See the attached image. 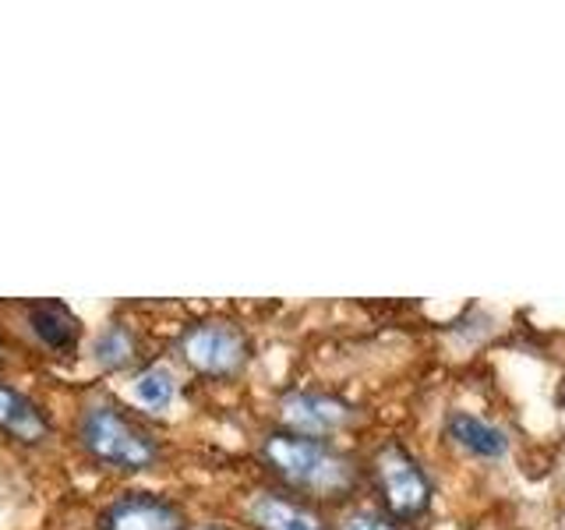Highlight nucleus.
Returning a JSON list of instances; mask_svg holds the SVG:
<instances>
[{"mask_svg":"<svg viewBox=\"0 0 565 530\" xmlns=\"http://www.w3.org/2000/svg\"><path fill=\"white\" fill-rule=\"evenodd\" d=\"M262 459L282 485L297 491V499L335 502L358 488V464L329 438L279 428L262 438Z\"/></svg>","mask_w":565,"mask_h":530,"instance_id":"nucleus-1","label":"nucleus"},{"mask_svg":"<svg viewBox=\"0 0 565 530\" xmlns=\"http://www.w3.org/2000/svg\"><path fill=\"white\" fill-rule=\"evenodd\" d=\"M82 449L106 467L149 470L159 459V438L114 403H88L78 417Z\"/></svg>","mask_w":565,"mask_h":530,"instance_id":"nucleus-2","label":"nucleus"},{"mask_svg":"<svg viewBox=\"0 0 565 530\" xmlns=\"http://www.w3.org/2000/svg\"><path fill=\"white\" fill-rule=\"evenodd\" d=\"M371 485L379 491L385 517H393L396 523H414L428 517L435 502L431 474L399 442H385L382 449H375V456H371Z\"/></svg>","mask_w":565,"mask_h":530,"instance_id":"nucleus-3","label":"nucleus"},{"mask_svg":"<svg viewBox=\"0 0 565 530\" xmlns=\"http://www.w3.org/2000/svg\"><path fill=\"white\" fill-rule=\"evenodd\" d=\"M177 350L191 371L205 379H234L252 361V340L241 326L223 322V318H205L181 332Z\"/></svg>","mask_w":565,"mask_h":530,"instance_id":"nucleus-4","label":"nucleus"},{"mask_svg":"<svg viewBox=\"0 0 565 530\" xmlns=\"http://www.w3.org/2000/svg\"><path fill=\"white\" fill-rule=\"evenodd\" d=\"M358 417L353 403H347L335 393H318V389H294L279 400V421L287 432L311 435V438H332L343 428H350V421Z\"/></svg>","mask_w":565,"mask_h":530,"instance_id":"nucleus-5","label":"nucleus"},{"mask_svg":"<svg viewBox=\"0 0 565 530\" xmlns=\"http://www.w3.org/2000/svg\"><path fill=\"white\" fill-rule=\"evenodd\" d=\"M99 530H188V517L163 495L135 491L103 512Z\"/></svg>","mask_w":565,"mask_h":530,"instance_id":"nucleus-6","label":"nucleus"},{"mask_svg":"<svg viewBox=\"0 0 565 530\" xmlns=\"http://www.w3.org/2000/svg\"><path fill=\"white\" fill-rule=\"evenodd\" d=\"M441 428H446V438L459 453L484 459V464H499V459L509 456V446H512L505 428H499L494 421H488L481 414H470V411H449Z\"/></svg>","mask_w":565,"mask_h":530,"instance_id":"nucleus-7","label":"nucleus"},{"mask_svg":"<svg viewBox=\"0 0 565 530\" xmlns=\"http://www.w3.org/2000/svg\"><path fill=\"white\" fill-rule=\"evenodd\" d=\"M247 520L255 530H335L318 517L315 506L287 491H258L247 502Z\"/></svg>","mask_w":565,"mask_h":530,"instance_id":"nucleus-8","label":"nucleus"},{"mask_svg":"<svg viewBox=\"0 0 565 530\" xmlns=\"http://www.w3.org/2000/svg\"><path fill=\"white\" fill-rule=\"evenodd\" d=\"M0 432L11 435L14 442H25V446H40V442L50 438V417L22 389L0 382Z\"/></svg>","mask_w":565,"mask_h":530,"instance_id":"nucleus-9","label":"nucleus"},{"mask_svg":"<svg viewBox=\"0 0 565 530\" xmlns=\"http://www.w3.org/2000/svg\"><path fill=\"white\" fill-rule=\"evenodd\" d=\"M29 329L43 347L57 353L75 350L82 340V322L61 300H35V305H29Z\"/></svg>","mask_w":565,"mask_h":530,"instance_id":"nucleus-10","label":"nucleus"},{"mask_svg":"<svg viewBox=\"0 0 565 530\" xmlns=\"http://www.w3.org/2000/svg\"><path fill=\"white\" fill-rule=\"evenodd\" d=\"M93 358L103 368H128L138 358V340L124 322H110L93 340Z\"/></svg>","mask_w":565,"mask_h":530,"instance_id":"nucleus-11","label":"nucleus"},{"mask_svg":"<svg viewBox=\"0 0 565 530\" xmlns=\"http://www.w3.org/2000/svg\"><path fill=\"white\" fill-rule=\"evenodd\" d=\"M135 396L141 406H149V411H167L177 396V382L167 368H149L135 379Z\"/></svg>","mask_w":565,"mask_h":530,"instance_id":"nucleus-12","label":"nucleus"},{"mask_svg":"<svg viewBox=\"0 0 565 530\" xmlns=\"http://www.w3.org/2000/svg\"><path fill=\"white\" fill-rule=\"evenodd\" d=\"M335 530H403L393 517H385V512H371V509H358L343 517V523Z\"/></svg>","mask_w":565,"mask_h":530,"instance_id":"nucleus-13","label":"nucleus"},{"mask_svg":"<svg viewBox=\"0 0 565 530\" xmlns=\"http://www.w3.org/2000/svg\"><path fill=\"white\" fill-rule=\"evenodd\" d=\"M202 530H230V527H202Z\"/></svg>","mask_w":565,"mask_h":530,"instance_id":"nucleus-14","label":"nucleus"}]
</instances>
